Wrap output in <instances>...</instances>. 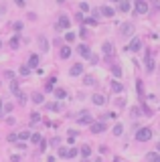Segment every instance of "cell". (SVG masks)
Segmentation results:
<instances>
[{
  "mask_svg": "<svg viewBox=\"0 0 160 162\" xmlns=\"http://www.w3.org/2000/svg\"><path fill=\"white\" fill-rule=\"evenodd\" d=\"M136 138H138V142H148L150 138H152V130L150 128H142V130H138Z\"/></svg>",
  "mask_w": 160,
  "mask_h": 162,
  "instance_id": "6da1fadb",
  "label": "cell"
},
{
  "mask_svg": "<svg viewBox=\"0 0 160 162\" xmlns=\"http://www.w3.org/2000/svg\"><path fill=\"white\" fill-rule=\"evenodd\" d=\"M140 47H142V41L140 39H134L128 47H126V51H130V53H136V51H140Z\"/></svg>",
  "mask_w": 160,
  "mask_h": 162,
  "instance_id": "7a4b0ae2",
  "label": "cell"
},
{
  "mask_svg": "<svg viewBox=\"0 0 160 162\" xmlns=\"http://www.w3.org/2000/svg\"><path fill=\"white\" fill-rule=\"evenodd\" d=\"M136 12H138V14H146V12H148L146 0H136Z\"/></svg>",
  "mask_w": 160,
  "mask_h": 162,
  "instance_id": "3957f363",
  "label": "cell"
},
{
  "mask_svg": "<svg viewBox=\"0 0 160 162\" xmlns=\"http://www.w3.org/2000/svg\"><path fill=\"white\" fill-rule=\"evenodd\" d=\"M83 115L81 118H77V122H79V126H87V124H93V118H91V115L87 113V111H81Z\"/></svg>",
  "mask_w": 160,
  "mask_h": 162,
  "instance_id": "277c9868",
  "label": "cell"
},
{
  "mask_svg": "<svg viewBox=\"0 0 160 162\" xmlns=\"http://www.w3.org/2000/svg\"><path fill=\"white\" fill-rule=\"evenodd\" d=\"M146 69H148V73L154 71V59H152V51L150 49L146 51Z\"/></svg>",
  "mask_w": 160,
  "mask_h": 162,
  "instance_id": "5b68a950",
  "label": "cell"
},
{
  "mask_svg": "<svg viewBox=\"0 0 160 162\" xmlns=\"http://www.w3.org/2000/svg\"><path fill=\"white\" fill-rule=\"evenodd\" d=\"M91 132H93V134H101V132H105V124H101V122H93V124H91Z\"/></svg>",
  "mask_w": 160,
  "mask_h": 162,
  "instance_id": "8992f818",
  "label": "cell"
},
{
  "mask_svg": "<svg viewBox=\"0 0 160 162\" xmlns=\"http://www.w3.org/2000/svg\"><path fill=\"white\" fill-rule=\"evenodd\" d=\"M81 73H83V65H81V63H77V65H73V67L69 69V75H73V77H75V75H81Z\"/></svg>",
  "mask_w": 160,
  "mask_h": 162,
  "instance_id": "52a82bcc",
  "label": "cell"
},
{
  "mask_svg": "<svg viewBox=\"0 0 160 162\" xmlns=\"http://www.w3.org/2000/svg\"><path fill=\"white\" fill-rule=\"evenodd\" d=\"M97 12H101V14H103V16H109V18H111V16H113V14H116V10H113V8H111V6H101V8H99V10H97Z\"/></svg>",
  "mask_w": 160,
  "mask_h": 162,
  "instance_id": "ba28073f",
  "label": "cell"
},
{
  "mask_svg": "<svg viewBox=\"0 0 160 162\" xmlns=\"http://www.w3.org/2000/svg\"><path fill=\"white\" fill-rule=\"evenodd\" d=\"M132 33H134V25H132V22H128V25L122 27V35H124V37H130Z\"/></svg>",
  "mask_w": 160,
  "mask_h": 162,
  "instance_id": "9c48e42d",
  "label": "cell"
},
{
  "mask_svg": "<svg viewBox=\"0 0 160 162\" xmlns=\"http://www.w3.org/2000/svg\"><path fill=\"white\" fill-rule=\"evenodd\" d=\"M109 87H111V91H113V93H120V91L124 89V85H122L120 81H111V83H109Z\"/></svg>",
  "mask_w": 160,
  "mask_h": 162,
  "instance_id": "30bf717a",
  "label": "cell"
},
{
  "mask_svg": "<svg viewBox=\"0 0 160 162\" xmlns=\"http://www.w3.org/2000/svg\"><path fill=\"white\" fill-rule=\"evenodd\" d=\"M91 101H93L95 105H105V97H103V95H99V93H95L93 97H91Z\"/></svg>",
  "mask_w": 160,
  "mask_h": 162,
  "instance_id": "8fae6325",
  "label": "cell"
},
{
  "mask_svg": "<svg viewBox=\"0 0 160 162\" xmlns=\"http://www.w3.org/2000/svg\"><path fill=\"white\" fill-rule=\"evenodd\" d=\"M77 51H79L81 57H89V55H91V51H89L87 45H79V49H77Z\"/></svg>",
  "mask_w": 160,
  "mask_h": 162,
  "instance_id": "7c38bea8",
  "label": "cell"
},
{
  "mask_svg": "<svg viewBox=\"0 0 160 162\" xmlns=\"http://www.w3.org/2000/svg\"><path fill=\"white\" fill-rule=\"evenodd\" d=\"M55 81H57V79H55V77H51V79H49L47 83H45V89H47V93L55 89Z\"/></svg>",
  "mask_w": 160,
  "mask_h": 162,
  "instance_id": "4fadbf2b",
  "label": "cell"
},
{
  "mask_svg": "<svg viewBox=\"0 0 160 162\" xmlns=\"http://www.w3.org/2000/svg\"><path fill=\"white\" fill-rule=\"evenodd\" d=\"M59 27H61V29H69V18H67V16H61V18H59Z\"/></svg>",
  "mask_w": 160,
  "mask_h": 162,
  "instance_id": "5bb4252c",
  "label": "cell"
},
{
  "mask_svg": "<svg viewBox=\"0 0 160 162\" xmlns=\"http://www.w3.org/2000/svg\"><path fill=\"white\" fill-rule=\"evenodd\" d=\"M71 57V49L69 47H63L61 49V59H69Z\"/></svg>",
  "mask_w": 160,
  "mask_h": 162,
  "instance_id": "9a60e30c",
  "label": "cell"
},
{
  "mask_svg": "<svg viewBox=\"0 0 160 162\" xmlns=\"http://www.w3.org/2000/svg\"><path fill=\"white\" fill-rule=\"evenodd\" d=\"M146 160H150V162H160V156H158L156 152H150V154L146 156Z\"/></svg>",
  "mask_w": 160,
  "mask_h": 162,
  "instance_id": "2e32d148",
  "label": "cell"
},
{
  "mask_svg": "<svg viewBox=\"0 0 160 162\" xmlns=\"http://www.w3.org/2000/svg\"><path fill=\"white\" fill-rule=\"evenodd\" d=\"M39 43H41V49H43V51H49V41H45V37H41Z\"/></svg>",
  "mask_w": 160,
  "mask_h": 162,
  "instance_id": "e0dca14e",
  "label": "cell"
},
{
  "mask_svg": "<svg viewBox=\"0 0 160 162\" xmlns=\"http://www.w3.org/2000/svg\"><path fill=\"white\" fill-rule=\"evenodd\" d=\"M29 65H31V67H37V65H39V55H31Z\"/></svg>",
  "mask_w": 160,
  "mask_h": 162,
  "instance_id": "ac0fdd59",
  "label": "cell"
},
{
  "mask_svg": "<svg viewBox=\"0 0 160 162\" xmlns=\"http://www.w3.org/2000/svg\"><path fill=\"white\" fill-rule=\"evenodd\" d=\"M111 51H113V45H111V43H103V53L109 55Z\"/></svg>",
  "mask_w": 160,
  "mask_h": 162,
  "instance_id": "d6986e66",
  "label": "cell"
},
{
  "mask_svg": "<svg viewBox=\"0 0 160 162\" xmlns=\"http://www.w3.org/2000/svg\"><path fill=\"white\" fill-rule=\"evenodd\" d=\"M18 73H20V75H29V73H31V67H29V65H22V67L18 69Z\"/></svg>",
  "mask_w": 160,
  "mask_h": 162,
  "instance_id": "ffe728a7",
  "label": "cell"
},
{
  "mask_svg": "<svg viewBox=\"0 0 160 162\" xmlns=\"http://www.w3.org/2000/svg\"><path fill=\"white\" fill-rule=\"evenodd\" d=\"M122 132H124V126H122V124H116V126H113V134H116V136H122Z\"/></svg>",
  "mask_w": 160,
  "mask_h": 162,
  "instance_id": "44dd1931",
  "label": "cell"
},
{
  "mask_svg": "<svg viewBox=\"0 0 160 162\" xmlns=\"http://www.w3.org/2000/svg\"><path fill=\"white\" fill-rule=\"evenodd\" d=\"M120 10H122V12H128V10H130V4L126 2V0H120Z\"/></svg>",
  "mask_w": 160,
  "mask_h": 162,
  "instance_id": "7402d4cb",
  "label": "cell"
},
{
  "mask_svg": "<svg viewBox=\"0 0 160 162\" xmlns=\"http://www.w3.org/2000/svg\"><path fill=\"white\" fill-rule=\"evenodd\" d=\"M47 109H51V111H59L61 105H59V103H47Z\"/></svg>",
  "mask_w": 160,
  "mask_h": 162,
  "instance_id": "603a6c76",
  "label": "cell"
},
{
  "mask_svg": "<svg viewBox=\"0 0 160 162\" xmlns=\"http://www.w3.org/2000/svg\"><path fill=\"white\" fill-rule=\"evenodd\" d=\"M89 154H91V148H89V146H81V156H85V158H87Z\"/></svg>",
  "mask_w": 160,
  "mask_h": 162,
  "instance_id": "cb8c5ba5",
  "label": "cell"
},
{
  "mask_svg": "<svg viewBox=\"0 0 160 162\" xmlns=\"http://www.w3.org/2000/svg\"><path fill=\"white\" fill-rule=\"evenodd\" d=\"M55 95H57V99H63L67 93H65V89H55Z\"/></svg>",
  "mask_w": 160,
  "mask_h": 162,
  "instance_id": "d4e9b609",
  "label": "cell"
},
{
  "mask_svg": "<svg viewBox=\"0 0 160 162\" xmlns=\"http://www.w3.org/2000/svg\"><path fill=\"white\" fill-rule=\"evenodd\" d=\"M31 142H33V144H41L43 140H41V136H39V134H33V136H31Z\"/></svg>",
  "mask_w": 160,
  "mask_h": 162,
  "instance_id": "484cf974",
  "label": "cell"
},
{
  "mask_svg": "<svg viewBox=\"0 0 160 162\" xmlns=\"http://www.w3.org/2000/svg\"><path fill=\"white\" fill-rule=\"evenodd\" d=\"M77 156V148H71V150H67V156L65 158H75Z\"/></svg>",
  "mask_w": 160,
  "mask_h": 162,
  "instance_id": "4316f807",
  "label": "cell"
},
{
  "mask_svg": "<svg viewBox=\"0 0 160 162\" xmlns=\"http://www.w3.org/2000/svg\"><path fill=\"white\" fill-rule=\"evenodd\" d=\"M111 73L116 75V77H120V75H122V69H120L118 65H113V67H111Z\"/></svg>",
  "mask_w": 160,
  "mask_h": 162,
  "instance_id": "83f0119b",
  "label": "cell"
},
{
  "mask_svg": "<svg viewBox=\"0 0 160 162\" xmlns=\"http://www.w3.org/2000/svg\"><path fill=\"white\" fill-rule=\"evenodd\" d=\"M65 41H67V43H73V41H75V33H67V35H65Z\"/></svg>",
  "mask_w": 160,
  "mask_h": 162,
  "instance_id": "f1b7e54d",
  "label": "cell"
},
{
  "mask_svg": "<svg viewBox=\"0 0 160 162\" xmlns=\"http://www.w3.org/2000/svg\"><path fill=\"white\" fill-rule=\"evenodd\" d=\"M83 83H85V85H93V83H95V79L91 77V75H87V77L83 79Z\"/></svg>",
  "mask_w": 160,
  "mask_h": 162,
  "instance_id": "f546056e",
  "label": "cell"
},
{
  "mask_svg": "<svg viewBox=\"0 0 160 162\" xmlns=\"http://www.w3.org/2000/svg\"><path fill=\"white\" fill-rule=\"evenodd\" d=\"M83 20H85V25H89V27H95V25H97L95 18H83Z\"/></svg>",
  "mask_w": 160,
  "mask_h": 162,
  "instance_id": "4dcf8cb0",
  "label": "cell"
},
{
  "mask_svg": "<svg viewBox=\"0 0 160 162\" xmlns=\"http://www.w3.org/2000/svg\"><path fill=\"white\" fill-rule=\"evenodd\" d=\"M33 101H35V103H43V95H41V93H35V95H33Z\"/></svg>",
  "mask_w": 160,
  "mask_h": 162,
  "instance_id": "1f68e13d",
  "label": "cell"
},
{
  "mask_svg": "<svg viewBox=\"0 0 160 162\" xmlns=\"http://www.w3.org/2000/svg\"><path fill=\"white\" fill-rule=\"evenodd\" d=\"M18 138H20V140H27V138H31V132H20Z\"/></svg>",
  "mask_w": 160,
  "mask_h": 162,
  "instance_id": "d6a6232c",
  "label": "cell"
},
{
  "mask_svg": "<svg viewBox=\"0 0 160 162\" xmlns=\"http://www.w3.org/2000/svg\"><path fill=\"white\" fill-rule=\"evenodd\" d=\"M16 97H18V101H20V103H25V101H27V95H25V93H20V91L16 93Z\"/></svg>",
  "mask_w": 160,
  "mask_h": 162,
  "instance_id": "836d02e7",
  "label": "cell"
},
{
  "mask_svg": "<svg viewBox=\"0 0 160 162\" xmlns=\"http://www.w3.org/2000/svg\"><path fill=\"white\" fill-rule=\"evenodd\" d=\"M10 89H12V93H18V83L12 81V83H10Z\"/></svg>",
  "mask_w": 160,
  "mask_h": 162,
  "instance_id": "e575fe53",
  "label": "cell"
},
{
  "mask_svg": "<svg viewBox=\"0 0 160 162\" xmlns=\"http://www.w3.org/2000/svg\"><path fill=\"white\" fill-rule=\"evenodd\" d=\"M10 47H12V49H16V47H18V39H16V37H14V39H10Z\"/></svg>",
  "mask_w": 160,
  "mask_h": 162,
  "instance_id": "d590c367",
  "label": "cell"
},
{
  "mask_svg": "<svg viewBox=\"0 0 160 162\" xmlns=\"http://www.w3.org/2000/svg\"><path fill=\"white\" fill-rule=\"evenodd\" d=\"M39 120H41V115H39V113H33V118H31V124H37Z\"/></svg>",
  "mask_w": 160,
  "mask_h": 162,
  "instance_id": "8d00e7d4",
  "label": "cell"
},
{
  "mask_svg": "<svg viewBox=\"0 0 160 162\" xmlns=\"http://www.w3.org/2000/svg\"><path fill=\"white\" fill-rule=\"evenodd\" d=\"M14 31H22V22H20V20L14 22Z\"/></svg>",
  "mask_w": 160,
  "mask_h": 162,
  "instance_id": "74e56055",
  "label": "cell"
},
{
  "mask_svg": "<svg viewBox=\"0 0 160 162\" xmlns=\"http://www.w3.org/2000/svg\"><path fill=\"white\" fill-rule=\"evenodd\" d=\"M79 8H81V12H87V10H89V6H87L85 2H81V4H79Z\"/></svg>",
  "mask_w": 160,
  "mask_h": 162,
  "instance_id": "f35d334b",
  "label": "cell"
},
{
  "mask_svg": "<svg viewBox=\"0 0 160 162\" xmlns=\"http://www.w3.org/2000/svg\"><path fill=\"white\" fill-rule=\"evenodd\" d=\"M59 156H63V158H65V156H67V150H65V148H59Z\"/></svg>",
  "mask_w": 160,
  "mask_h": 162,
  "instance_id": "ab89813d",
  "label": "cell"
},
{
  "mask_svg": "<svg viewBox=\"0 0 160 162\" xmlns=\"http://www.w3.org/2000/svg\"><path fill=\"white\" fill-rule=\"evenodd\" d=\"M132 115H140V109L138 107H132Z\"/></svg>",
  "mask_w": 160,
  "mask_h": 162,
  "instance_id": "60d3db41",
  "label": "cell"
},
{
  "mask_svg": "<svg viewBox=\"0 0 160 162\" xmlns=\"http://www.w3.org/2000/svg\"><path fill=\"white\" fill-rule=\"evenodd\" d=\"M16 4L18 6H25V0H16Z\"/></svg>",
  "mask_w": 160,
  "mask_h": 162,
  "instance_id": "b9f144b4",
  "label": "cell"
},
{
  "mask_svg": "<svg viewBox=\"0 0 160 162\" xmlns=\"http://www.w3.org/2000/svg\"><path fill=\"white\" fill-rule=\"evenodd\" d=\"M0 113H2V101H0Z\"/></svg>",
  "mask_w": 160,
  "mask_h": 162,
  "instance_id": "7bdbcfd3",
  "label": "cell"
},
{
  "mask_svg": "<svg viewBox=\"0 0 160 162\" xmlns=\"http://www.w3.org/2000/svg\"><path fill=\"white\" fill-rule=\"evenodd\" d=\"M95 162H101V158H95Z\"/></svg>",
  "mask_w": 160,
  "mask_h": 162,
  "instance_id": "ee69618b",
  "label": "cell"
},
{
  "mask_svg": "<svg viewBox=\"0 0 160 162\" xmlns=\"http://www.w3.org/2000/svg\"><path fill=\"white\" fill-rule=\"evenodd\" d=\"M111 2H120V0H111Z\"/></svg>",
  "mask_w": 160,
  "mask_h": 162,
  "instance_id": "f6af8a7d",
  "label": "cell"
},
{
  "mask_svg": "<svg viewBox=\"0 0 160 162\" xmlns=\"http://www.w3.org/2000/svg\"><path fill=\"white\" fill-rule=\"evenodd\" d=\"M0 47H2V43H0Z\"/></svg>",
  "mask_w": 160,
  "mask_h": 162,
  "instance_id": "bcb514c9",
  "label": "cell"
}]
</instances>
